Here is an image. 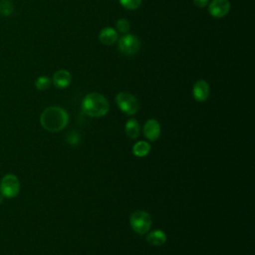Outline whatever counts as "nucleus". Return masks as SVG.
I'll list each match as a JSON object with an SVG mask.
<instances>
[{
    "instance_id": "1",
    "label": "nucleus",
    "mask_w": 255,
    "mask_h": 255,
    "mask_svg": "<svg viewBox=\"0 0 255 255\" xmlns=\"http://www.w3.org/2000/svg\"><path fill=\"white\" fill-rule=\"evenodd\" d=\"M69 122L68 113L61 107H49L40 117L41 126L51 132L62 130Z\"/></svg>"
},
{
    "instance_id": "2",
    "label": "nucleus",
    "mask_w": 255,
    "mask_h": 255,
    "mask_svg": "<svg viewBox=\"0 0 255 255\" xmlns=\"http://www.w3.org/2000/svg\"><path fill=\"white\" fill-rule=\"evenodd\" d=\"M109 102L100 93L88 94L82 102L83 112L93 118L104 117L109 112Z\"/></svg>"
},
{
    "instance_id": "3",
    "label": "nucleus",
    "mask_w": 255,
    "mask_h": 255,
    "mask_svg": "<svg viewBox=\"0 0 255 255\" xmlns=\"http://www.w3.org/2000/svg\"><path fill=\"white\" fill-rule=\"evenodd\" d=\"M129 223L132 230L135 233L139 235H143L147 233L152 222H151L150 215L146 211L136 210L131 214L129 218Z\"/></svg>"
},
{
    "instance_id": "4",
    "label": "nucleus",
    "mask_w": 255,
    "mask_h": 255,
    "mask_svg": "<svg viewBox=\"0 0 255 255\" xmlns=\"http://www.w3.org/2000/svg\"><path fill=\"white\" fill-rule=\"evenodd\" d=\"M116 103L122 112L129 116L136 114L139 109L137 99L128 92L119 93L116 97Z\"/></svg>"
},
{
    "instance_id": "5",
    "label": "nucleus",
    "mask_w": 255,
    "mask_h": 255,
    "mask_svg": "<svg viewBox=\"0 0 255 255\" xmlns=\"http://www.w3.org/2000/svg\"><path fill=\"white\" fill-rule=\"evenodd\" d=\"M0 191L3 197H16L20 191V181L14 174H6L0 182Z\"/></svg>"
},
{
    "instance_id": "6",
    "label": "nucleus",
    "mask_w": 255,
    "mask_h": 255,
    "mask_svg": "<svg viewBox=\"0 0 255 255\" xmlns=\"http://www.w3.org/2000/svg\"><path fill=\"white\" fill-rule=\"evenodd\" d=\"M118 48L124 55L132 56L139 51L140 42L136 36L132 34H125L120 38Z\"/></svg>"
},
{
    "instance_id": "7",
    "label": "nucleus",
    "mask_w": 255,
    "mask_h": 255,
    "mask_svg": "<svg viewBox=\"0 0 255 255\" xmlns=\"http://www.w3.org/2000/svg\"><path fill=\"white\" fill-rule=\"evenodd\" d=\"M230 11L229 0H212L208 3V12L214 18H222Z\"/></svg>"
},
{
    "instance_id": "8",
    "label": "nucleus",
    "mask_w": 255,
    "mask_h": 255,
    "mask_svg": "<svg viewBox=\"0 0 255 255\" xmlns=\"http://www.w3.org/2000/svg\"><path fill=\"white\" fill-rule=\"evenodd\" d=\"M143 134L150 141L156 140L160 135L159 123L153 119L148 120L143 126Z\"/></svg>"
},
{
    "instance_id": "9",
    "label": "nucleus",
    "mask_w": 255,
    "mask_h": 255,
    "mask_svg": "<svg viewBox=\"0 0 255 255\" xmlns=\"http://www.w3.org/2000/svg\"><path fill=\"white\" fill-rule=\"evenodd\" d=\"M193 97L197 102H205L209 96V85L204 80L197 81L192 90Z\"/></svg>"
},
{
    "instance_id": "10",
    "label": "nucleus",
    "mask_w": 255,
    "mask_h": 255,
    "mask_svg": "<svg viewBox=\"0 0 255 255\" xmlns=\"http://www.w3.org/2000/svg\"><path fill=\"white\" fill-rule=\"evenodd\" d=\"M119 39L118 31L112 27H106L101 30L99 34V40L103 45L111 46L115 44Z\"/></svg>"
},
{
    "instance_id": "11",
    "label": "nucleus",
    "mask_w": 255,
    "mask_h": 255,
    "mask_svg": "<svg viewBox=\"0 0 255 255\" xmlns=\"http://www.w3.org/2000/svg\"><path fill=\"white\" fill-rule=\"evenodd\" d=\"M52 82L58 89H65L71 84L72 76L67 70H59L54 74Z\"/></svg>"
},
{
    "instance_id": "12",
    "label": "nucleus",
    "mask_w": 255,
    "mask_h": 255,
    "mask_svg": "<svg viewBox=\"0 0 255 255\" xmlns=\"http://www.w3.org/2000/svg\"><path fill=\"white\" fill-rule=\"evenodd\" d=\"M146 241L153 246H160L166 241V235L161 230H154L146 236Z\"/></svg>"
},
{
    "instance_id": "13",
    "label": "nucleus",
    "mask_w": 255,
    "mask_h": 255,
    "mask_svg": "<svg viewBox=\"0 0 255 255\" xmlns=\"http://www.w3.org/2000/svg\"><path fill=\"white\" fill-rule=\"evenodd\" d=\"M125 131H126V134L129 138H131V139L136 138L139 134V124H138V122L135 119H129L126 123Z\"/></svg>"
},
{
    "instance_id": "14",
    "label": "nucleus",
    "mask_w": 255,
    "mask_h": 255,
    "mask_svg": "<svg viewBox=\"0 0 255 255\" xmlns=\"http://www.w3.org/2000/svg\"><path fill=\"white\" fill-rule=\"evenodd\" d=\"M149 150H150L149 143L146 141H143V140L137 141L132 146V152L137 157H143V156L147 155Z\"/></svg>"
},
{
    "instance_id": "15",
    "label": "nucleus",
    "mask_w": 255,
    "mask_h": 255,
    "mask_svg": "<svg viewBox=\"0 0 255 255\" xmlns=\"http://www.w3.org/2000/svg\"><path fill=\"white\" fill-rule=\"evenodd\" d=\"M14 10V5L10 0H0V15L9 17Z\"/></svg>"
},
{
    "instance_id": "16",
    "label": "nucleus",
    "mask_w": 255,
    "mask_h": 255,
    "mask_svg": "<svg viewBox=\"0 0 255 255\" xmlns=\"http://www.w3.org/2000/svg\"><path fill=\"white\" fill-rule=\"evenodd\" d=\"M51 84H52V81L47 76H40L35 81V87L39 91H46V90H48L51 87Z\"/></svg>"
},
{
    "instance_id": "17",
    "label": "nucleus",
    "mask_w": 255,
    "mask_h": 255,
    "mask_svg": "<svg viewBox=\"0 0 255 255\" xmlns=\"http://www.w3.org/2000/svg\"><path fill=\"white\" fill-rule=\"evenodd\" d=\"M122 6L127 10H135L137 9L142 0H119Z\"/></svg>"
},
{
    "instance_id": "18",
    "label": "nucleus",
    "mask_w": 255,
    "mask_h": 255,
    "mask_svg": "<svg viewBox=\"0 0 255 255\" xmlns=\"http://www.w3.org/2000/svg\"><path fill=\"white\" fill-rule=\"evenodd\" d=\"M116 27H117L118 32L123 33V34H127L129 30V22H128V20H127L125 18H121L117 21Z\"/></svg>"
},
{
    "instance_id": "19",
    "label": "nucleus",
    "mask_w": 255,
    "mask_h": 255,
    "mask_svg": "<svg viewBox=\"0 0 255 255\" xmlns=\"http://www.w3.org/2000/svg\"><path fill=\"white\" fill-rule=\"evenodd\" d=\"M193 3L198 8H204L208 5L209 0H193Z\"/></svg>"
},
{
    "instance_id": "20",
    "label": "nucleus",
    "mask_w": 255,
    "mask_h": 255,
    "mask_svg": "<svg viewBox=\"0 0 255 255\" xmlns=\"http://www.w3.org/2000/svg\"><path fill=\"white\" fill-rule=\"evenodd\" d=\"M2 201H3V195L0 193V204L2 203Z\"/></svg>"
}]
</instances>
